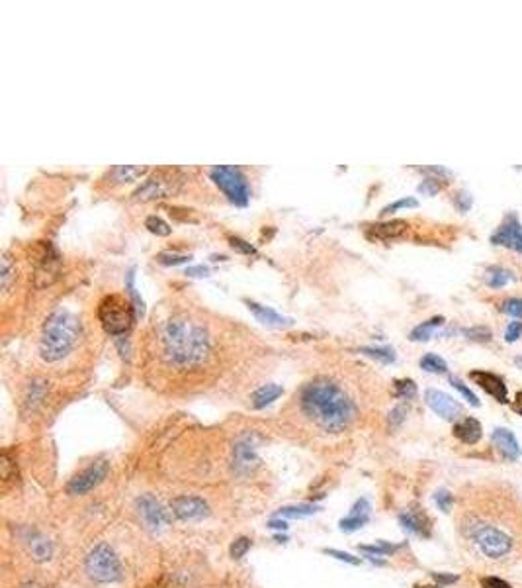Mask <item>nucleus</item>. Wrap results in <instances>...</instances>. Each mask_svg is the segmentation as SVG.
Returning a JSON list of instances; mask_svg holds the SVG:
<instances>
[{
	"label": "nucleus",
	"mask_w": 522,
	"mask_h": 588,
	"mask_svg": "<svg viewBox=\"0 0 522 588\" xmlns=\"http://www.w3.org/2000/svg\"><path fill=\"white\" fill-rule=\"evenodd\" d=\"M158 339L165 359L174 367H196L207 359L211 349L204 326L184 316L168 318L158 329Z\"/></svg>",
	"instance_id": "1"
},
{
	"label": "nucleus",
	"mask_w": 522,
	"mask_h": 588,
	"mask_svg": "<svg viewBox=\"0 0 522 588\" xmlns=\"http://www.w3.org/2000/svg\"><path fill=\"white\" fill-rule=\"evenodd\" d=\"M301 408L327 431H341L355 418L352 400L329 379H315L307 385L301 392Z\"/></svg>",
	"instance_id": "2"
},
{
	"label": "nucleus",
	"mask_w": 522,
	"mask_h": 588,
	"mask_svg": "<svg viewBox=\"0 0 522 588\" xmlns=\"http://www.w3.org/2000/svg\"><path fill=\"white\" fill-rule=\"evenodd\" d=\"M79 341V324L67 310L53 312L41 329L40 355L47 363L65 359Z\"/></svg>",
	"instance_id": "3"
},
{
	"label": "nucleus",
	"mask_w": 522,
	"mask_h": 588,
	"mask_svg": "<svg viewBox=\"0 0 522 588\" xmlns=\"http://www.w3.org/2000/svg\"><path fill=\"white\" fill-rule=\"evenodd\" d=\"M133 304L119 294H108L100 300L98 320L110 336H124L133 324Z\"/></svg>",
	"instance_id": "4"
},
{
	"label": "nucleus",
	"mask_w": 522,
	"mask_h": 588,
	"mask_svg": "<svg viewBox=\"0 0 522 588\" xmlns=\"http://www.w3.org/2000/svg\"><path fill=\"white\" fill-rule=\"evenodd\" d=\"M209 179L214 180L217 189L227 196V200L235 206H246L251 199V189L246 177L241 169L231 167V165H216L209 169Z\"/></svg>",
	"instance_id": "5"
},
{
	"label": "nucleus",
	"mask_w": 522,
	"mask_h": 588,
	"mask_svg": "<svg viewBox=\"0 0 522 588\" xmlns=\"http://www.w3.org/2000/svg\"><path fill=\"white\" fill-rule=\"evenodd\" d=\"M87 573L96 582H116L121 578V565L106 543H98L87 557Z\"/></svg>",
	"instance_id": "6"
},
{
	"label": "nucleus",
	"mask_w": 522,
	"mask_h": 588,
	"mask_svg": "<svg viewBox=\"0 0 522 588\" xmlns=\"http://www.w3.org/2000/svg\"><path fill=\"white\" fill-rule=\"evenodd\" d=\"M473 539L477 541L483 555L491 559H499L502 555H507L512 547L511 538L505 531L491 528V526H477V528L473 529Z\"/></svg>",
	"instance_id": "7"
},
{
	"label": "nucleus",
	"mask_w": 522,
	"mask_h": 588,
	"mask_svg": "<svg viewBox=\"0 0 522 588\" xmlns=\"http://www.w3.org/2000/svg\"><path fill=\"white\" fill-rule=\"evenodd\" d=\"M177 182L178 180L168 177L167 173H157L133 192V200L135 202H153V200L167 199V196L177 192Z\"/></svg>",
	"instance_id": "8"
},
{
	"label": "nucleus",
	"mask_w": 522,
	"mask_h": 588,
	"mask_svg": "<svg viewBox=\"0 0 522 588\" xmlns=\"http://www.w3.org/2000/svg\"><path fill=\"white\" fill-rule=\"evenodd\" d=\"M106 477H108V461L102 459V461L92 463L89 468H84L75 479H70L69 485H67V492L73 494V496H77V494H87L90 490L96 489Z\"/></svg>",
	"instance_id": "9"
},
{
	"label": "nucleus",
	"mask_w": 522,
	"mask_h": 588,
	"mask_svg": "<svg viewBox=\"0 0 522 588\" xmlns=\"http://www.w3.org/2000/svg\"><path fill=\"white\" fill-rule=\"evenodd\" d=\"M491 243L522 253V224L514 214H509L491 236Z\"/></svg>",
	"instance_id": "10"
},
{
	"label": "nucleus",
	"mask_w": 522,
	"mask_h": 588,
	"mask_svg": "<svg viewBox=\"0 0 522 588\" xmlns=\"http://www.w3.org/2000/svg\"><path fill=\"white\" fill-rule=\"evenodd\" d=\"M135 508H137V514L149 529H161L168 524L167 510L163 508L158 504V500L153 499L151 494L139 496L137 502H135Z\"/></svg>",
	"instance_id": "11"
},
{
	"label": "nucleus",
	"mask_w": 522,
	"mask_h": 588,
	"mask_svg": "<svg viewBox=\"0 0 522 588\" xmlns=\"http://www.w3.org/2000/svg\"><path fill=\"white\" fill-rule=\"evenodd\" d=\"M424 400H426V404L431 406V410L436 412V414L444 420H456L462 414L460 402H456L450 394H446L442 390L428 389L426 390V394H424Z\"/></svg>",
	"instance_id": "12"
},
{
	"label": "nucleus",
	"mask_w": 522,
	"mask_h": 588,
	"mask_svg": "<svg viewBox=\"0 0 522 588\" xmlns=\"http://www.w3.org/2000/svg\"><path fill=\"white\" fill-rule=\"evenodd\" d=\"M258 465V457H256V443L251 436H243L235 443L233 449V467L237 473H251L253 468Z\"/></svg>",
	"instance_id": "13"
},
{
	"label": "nucleus",
	"mask_w": 522,
	"mask_h": 588,
	"mask_svg": "<svg viewBox=\"0 0 522 588\" xmlns=\"http://www.w3.org/2000/svg\"><path fill=\"white\" fill-rule=\"evenodd\" d=\"M170 510L178 519H200L207 514V504L197 496H178L170 500Z\"/></svg>",
	"instance_id": "14"
},
{
	"label": "nucleus",
	"mask_w": 522,
	"mask_h": 588,
	"mask_svg": "<svg viewBox=\"0 0 522 588\" xmlns=\"http://www.w3.org/2000/svg\"><path fill=\"white\" fill-rule=\"evenodd\" d=\"M470 379H472L479 389L485 390L489 396H493V399L497 400V402H501V404L507 402V387H505V380H502L499 375L489 373V371H472V373H470Z\"/></svg>",
	"instance_id": "15"
},
{
	"label": "nucleus",
	"mask_w": 522,
	"mask_h": 588,
	"mask_svg": "<svg viewBox=\"0 0 522 588\" xmlns=\"http://www.w3.org/2000/svg\"><path fill=\"white\" fill-rule=\"evenodd\" d=\"M246 306L255 314V318L258 320V322H262V324H267V326H272V328H288V326L294 324V320L292 318H286V316L278 314L276 310L262 306V304H258L255 300H246Z\"/></svg>",
	"instance_id": "16"
},
{
	"label": "nucleus",
	"mask_w": 522,
	"mask_h": 588,
	"mask_svg": "<svg viewBox=\"0 0 522 588\" xmlns=\"http://www.w3.org/2000/svg\"><path fill=\"white\" fill-rule=\"evenodd\" d=\"M405 231H407V222H403V220H389V222L375 224V226L368 229V238L378 241H392L401 238Z\"/></svg>",
	"instance_id": "17"
},
{
	"label": "nucleus",
	"mask_w": 522,
	"mask_h": 588,
	"mask_svg": "<svg viewBox=\"0 0 522 588\" xmlns=\"http://www.w3.org/2000/svg\"><path fill=\"white\" fill-rule=\"evenodd\" d=\"M491 441L493 445L497 447V451H499L505 459L514 461V459H519V455H521V445H519V441L514 438V433L509 431V429H495L491 436Z\"/></svg>",
	"instance_id": "18"
},
{
	"label": "nucleus",
	"mask_w": 522,
	"mask_h": 588,
	"mask_svg": "<svg viewBox=\"0 0 522 588\" xmlns=\"http://www.w3.org/2000/svg\"><path fill=\"white\" fill-rule=\"evenodd\" d=\"M399 522L407 531H411L415 536H423V538L431 536V519L426 518L423 512H415V510L403 512L399 516Z\"/></svg>",
	"instance_id": "19"
},
{
	"label": "nucleus",
	"mask_w": 522,
	"mask_h": 588,
	"mask_svg": "<svg viewBox=\"0 0 522 588\" xmlns=\"http://www.w3.org/2000/svg\"><path fill=\"white\" fill-rule=\"evenodd\" d=\"M57 277H59V255L50 245V253L41 259L40 269H38V287H47Z\"/></svg>",
	"instance_id": "20"
},
{
	"label": "nucleus",
	"mask_w": 522,
	"mask_h": 588,
	"mask_svg": "<svg viewBox=\"0 0 522 588\" xmlns=\"http://www.w3.org/2000/svg\"><path fill=\"white\" fill-rule=\"evenodd\" d=\"M368 519H370V504H368V500L366 499H360L355 506H352L350 514H348L345 519H341V529H345V531H355V529L362 528Z\"/></svg>",
	"instance_id": "21"
},
{
	"label": "nucleus",
	"mask_w": 522,
	"mask_h": 588,
	"mask_svg": "<svg viewBox=\"0 0 522 588\" xmlns=\"http://www.w3.org/2000/svg\"><path fill=\"white\" fill-rule=\"evenodd\" d=\"M454 436L460 439L462 443L473 445V443H477L483 436L482 424H479L475 418L460 420V422L454 426Z\"/></svg>",
	"instance_id": "22"
},
{
	"label": "nucleus",
	"mask_w": 522,
	"mask_h": 588,
	"mask_svg": "<svg viewBox=\"0 0 522 588\" xmlns=\"http://www.w3.org/2000/svg\"><path fill=\"white\" fill-rule=\"evenodd\" d=\"M282 394H284V389H282V387H278V385H264V387L255 390V394H253V406H255V408H264L268 404H272L274 400L280 399Z\"/></svg>",
	"instance_id": "23"
},
{
	"label": "nucleus",
	"mask_w": 522,
	"mask_h": 588,
	"mask_svg": "<svg viewBox=\"0 0 522 588\" xmlns=\"http://www.w3.org/2000/svg\"><path fill=\"white\" fill-rule=\"evenodd\" d=\"M147 167H133V165H119V167H114L112 169V179L116 182H133V180H139L145 173H147Z\"/></svg>",
	"instance_id": "24"
},
{
	"label": "nucleus",
	"mask_w": 522,
	"mask_h": 588,
	"mask_svg": "<svg viewBox=\"0 0 522 588\" xmlns=\"http://www.w3.org/2000/svg\"><path fill=\"white\" fill-rule=\"evenodd\" d=\"M442 324H444V318H440V316H438V318L426 320V322L419 324V326H417V328L409 334V339H411V341H426V339L433 338L434 329L440 328Z\"/></svg>",
	"instance_id": "25"
},
{
	"label": "nucleus",
	"mask_w": 522,
	"mask_h": 588,
	"mask_svg": "<svg viewBox=\"0 0 522 588\" xmlns=\"http://www.w3.org/2000/svg\"><path fill=\"white\" fill-rule=\"evenodd\" d=\"M30 551H31V557L36 559V561H40V563H43V561H50L51 559L50 539L43 538V536H33V538L30 539Z\"/></svg>",
	"instance_id": "26"
},
{
	"label": "nucleus",
	"mask_w": 522,
	"mask_h": 588,
	"mask_svg": "<svg viewBox=\"0 0 522 588\" xmlns=\"http://www.w3.org/2000/svg\"><path fill=\"white\" fill-rule=\"evenodd\" d=\"M512 280V273L511 271L502 269V267H489L487 273H485V282L491 287V289H501L505 287L507 282Z\"/></svg>",
	"instance_id": "27"
},
{
	"label": "nucleus",
	"mask_w": 522,
	"mask_h": 588,
	"mask_svg": "<svg viewBox=\"0 0 522 588\" xmlns=\"http://www.w3.org/2000/svg\"><path fill=\"white\" fill-rule=\"evenodd\" d=\"M45 394H47L45 382L43 380H33L30 385V389H28V394H26V406L33 412L43 402Z\"/></svg>",
	"instance_id": "28"
},
{
	"label": "nucleus",
	"mask_w": 522,
	"mask_h": 588,
	"mask_svg": "<svg viewBox=\"0 0 522 588\" xmlns=\"http://www.w3.org/2000/svg\"><path fill=\"white\" fill-rule=\"evenodd\" d=\"M421 369H424L426 373H434V375H442L448 371V365L446 361L436 355V353H426L423 359H421Z\"/></svg>",
	"instance_id": "29"
},
{
	"label": "nucleus",
	"mask_w": 522,
	"mask_h": 588,
	"mask_svg": "<svg viewBox=\"0 0 522 588\" xmlns=\"http://www.w3.org/2000/svg\"><path fill=\"white\" fill-rule=\"evenodd\" d=\"M16 279V265L12 263L8 255L2 257V267H0V282H2V290L8 292L12 287V280Z\"/></svg>",
	"instance_id": "30"
},
{
	"label": "nucleus",
	"mask_w": 522,
	"mask_h": 588,
	"mask_svg": "<svg viewBox=\"0 0 522 588\" xmlns=\"http://www.w3.org/2000/svg\"><path fill=\"white\" fill-rule=\"evenodd\" d=\"M317 506H309V504H301V506H286V508L278 510V516L282 518H306V516H311L315 514Z\"/></svg>",
	"instance_id": "31"
},
{
	"label": "nucleus",
	"mask_w": 522,
	"mask_h": 588,
	"mask_svg": "<svg viewBox=\"0 0 522 588\" xmlns=\"http://www.w3.org/2000/svg\"><path fill=\"white\" fill-rule=\"evenodd\" d=\"M145 228H147L151 234L158 236V238H167V236H170V231H172V228L168 226L167 222L163 218H158V216H149V218L145 220Z\"/></svg>",
	"instance_id": "32"
},
{
	"label": "nucleus",
	"mask_w": 522,
	"mask_h": 588,
	"mask_svg": "<svg viewBox=\"0 0 522 588\" xmlns=\"http://www.w3.org/2000/svg\"><path fill=\"white\" fill-rule=\"evenodd\" d=\"M395 396L405 400L415 399L417 396V385L411 379L395 380Z\"/></svg>",
	"instance_id": "33"
},
{
	"label": "nucleus",
	"mask_w": 522,
	"mask_h": 588,
	"mask_svg": "<svg viewBox=\"0 0 522 588\" xmlns=\"http://www.w3.org/2000/svg\"><path fill=\"white\" fill-rule=\"evenodd\" d=\"M360 351L364 355H368V357H372V359L382 361V363H394L395 361L394 349L389 347H362Z\"/></svg>",
	"instance_id": "34"
},
{
	"label": "nucleus",
	"mask_w": 522,
	"mask_h": 588,
	"mask_svg": "<svg viewBox=\"0 0 522 588\" xmlns=\"http://www.w3.org/2000/svg\"><path fill=\"white\" fill-rule=\"evenodd\" d=\"M190 259H192L190 255H180V253H172V251H163L157 255V261L161 265H182Z\"/></svg>",
	"instance_id": "35"
},
{
	"label": "nucleus",
	"mask_w": 522,
	"mask_h": 588,
	"mask_svg": "<svg viewBox=\"0 0 522 588\" xmlns=\"http://www.w3.org/2000/svg\"><path fill=\"white\" fill-rule=\"evenodd\" d=\"M442 187V177H426V179L419 185V190H421L423 194H431V196H433V194H436Z\"/></svg>",
	"instance_id": "36"
},
{
	"label": "nucleus",
	"mask_w": 522,
	"mask_h": 588,
	"mask_svg": "<svg viewBox=\"0 0 522 588\" xmlns=\"http://www.w3.org/2000/svg\"><path fill=\"white\" fill-rule=\"evenodd\" d=\"M128 292H129V296L133 299V302H135V310H137V314L139 316H143V314H145V308H143V300L139 299L137 290H135V275H133V271H129V275H128Z\"/></svg>",
	"instance_id": "37"
},
{
	"label": "nucleus",
	"mask_w": 522,
	"mask_h": 588,
	"mask_svg": "<svg viewBox=\"0 0 522 588\" xmlns=\"http://www.w3.org/2000/svg\"><path fill=\"white\" fill-rule=\"evenodd\" d=\"M450 382H452L454 389L458 390V392H460V394H462L463 399L468 400L470 404H473V406H479V400H477V396H475L472 390H470L468 387H465V385H463L462 380L456 379V377H450Z\"/></svg>",
	"instance_id": "38"
},
{
	"label": "nucleus",
	"mask_w": 522,
	"mask_h": 588,
	"mask_svg": "<svg viewBox=\"0 0 522 588\" xmlns=\"http://www.w3.org/2000/svg\"><path fill=\"white\" fill-rule=\"evenodd\" d=\"M395 549H397L395 545H389V543H384V541H380L375 545H360V551L372 553V555H392Z\"/></svg>",
	"instance_id": "39"
},
{
	"label": "nucleus",
	"mask_w": 522,
	"mask_h": 588,
	"mask_svg": "<svg viewBox=\"0 0 522 588\" xmlns=\"http://www.w3.org/2000/svg\"><path fill=\"white\" fill-rule=\"evenodd\" d=\"M251 549V539L248 538H239L233 541V545H231V557L233 559H243L246 555V551Z\"/></svg>",
	"instance_id": "40"
},
{
	"label": "nucleus",
	"mask_w": 522,
	"mask_h": 588,
	"mask_svg": "<svg viewBox=\"0 0 522 588\" xmlns=\"http://www.w3.org/2000/svg\"><path fill=\"white\" fill-rule=\"evenodd\" d=\"M468 339H473V341H489L491 339V329L485 328V326H475V328H470L463 331Z\"/></svg>",
	"instance_id": "41"
},
{
	"label": "nucleus",
	"mask_w": 522,
	"mask_h": 588,
	"mask_svg": "<svg viewBox=\"0 0 522 588\" xmlns=\"http://www.w3.org/2000/svg\"><path fill=\"white\" fill-rule=\"evenodd\" d=\"M502 312L514 316V318H522V299H507L502 302Z\"/></svg>",
	"instance_id": "42"
},
{
	"label": "nucleus",
	"mask_w": 522,
	"mask_h": 588,
	"mask_svg": "<svg viewBox=\"0 0 522 588\" xmlns=\"http://www.w3.org/2000/svg\"><path fill=\"white\" fill-rule=\"evenodd\" d=\"M434 502H436V506L442 510V512H450V508H452L454 504V496L448 490H438V492L434 494Z\"/></svg>",
	"instance_id": "43"
},
{
	"label": "nucleus",
	"mask_w": 522,
	"mask_h": 588,
	"mask_svg": "<svg viewBox=\"0 0 522 588\" xmlns=\"http://www.w3.org/2000/svg\"><path fill=\"white\" fill-rule=\"evenodd\" d=\"M415 206H419V202L415 199H401L397 200V202H394V204H389V206H385L384 210H382V216H387V214H394L395 210H401V208H415Z\"/></svg>",
	"instance_id": "44"
},
{
	"label": "nucleus",
	"mask_w": 522,
	"mask_h": 588,
	"mask_svg": "<svg viewBox=\"0 0 522 588\" xmlns=\"http://www.w3.org/2000/svg\"><path fill=\"white\" fill-rule=\"evenodd\" d=\"M327 555L331 557L338 559V561H345V563H350V565H360V559L352 557L350 553H345V551H338V549H325Z\"/></svg>",
	"instance_id": "45"
},
{
	"label": "nucleus",
	"mask_w": 522,
	"mask_h": 588,
	"mask_svg": "<svg viewBox=\"0 0 522 588\" xmlns=\"http://www.w3.org/2000/svg\"><path fill=\"white\" fill-rule=\"evenodd\" d=\"M521 336H522V322H511V324H509V328H507V331H505V339H507L509 343H514V341L521 338Z\"/></svg>",
	"instance_id": "46"
},
{
	"label": "nucleus",
	"mask_w": 522,
	"mask_h": 588,
	"mask_svg": "<svg viewBox=\"0 0 522 588\" xmlns=\"http://www.w3.org/2000/svg\"><path fill=\"white\" fill-rule=\"evenodd\" d=\"M231 245H233V250L241 251V253H245V255H256V250L251 245V243H246V241L239 240V238H231Z\"/></svg>",
	"instance_id": "47"
},
{
	"label": "nucleus",
	"mask_w": 522,
	"mask_h": 588,
	"mask_svg": "<svg viewBox=\"0 0 522 588\" xmlns=\"http://www.w3.org/2000/svg\"><path fill=\"white\" fill-rule=\"evenodd\" d=\"M483 588H512L509 582H505L502 578H497V577H485L482 580Z\"/></svg>",
	"instance_id": "48"
},
{
	"label": "nucleus",
	"mask_w": 522,
	"mask_h": 588,
	"mask_svg": "<svg viewBox=\"0 0 522 588\" xmlns=\"http://www.w3.org/2000/svg\"><path fill=\"white\" fill-rule=\"evenodd\" d=\"M405 414H407V408L405 406H397L395 410H392V414H389V424H392V428H397L401 422L405 420Z\"/></svg>",
	"instance_id": "49"
},
{
	"label": "nucleus",
	"mask_w": 522,
	"mask_h": 588,
	"mask_svg": "<svg viewBox=\"0 0 522 588\" xmlns=\"http://www.w3.org/2000/svg\"><path fill=\"white\" fill-rule=\"evenodd\" d=\"M456 206L462 210V212H468L470 206H472V196H470L468 192H460V194H456Z\"/></svg>",
	"instance_id": "50"
},
{
	"label": "nucleus",
	"mask_w": 522,
	"mask_h": 588,
	"mask_svg": "<svg viewBox=\"0 0 522 588\" xmlns=\"http://www.w3.org/2000/svg\"><path fill=\"white\" fill-rule=\"evenodd\" d=\"M434 580H438L440 585H452V582H456L458 580V577L456 575H440V573H433Z\"/></svg>",
	"instance_id": "51"
},
{
	"label": "nucleus",
	"mask_w": 522,
	"mask_h": 588,
	"mask_svg": "<svg viewBox=\"0 0 522 588\" xmlns=\"http://www.w3.org/2000/svg\"><path fill=\"white\" fill-rule=\"evenodd\" d=\"M186 275H190V277H207V275H209V269L204 267V265H200V267H190V269H186Z\"/></svg>",
	"instance_id": "52"
},
{
	"label": "nucleus",
	"mask_w": 522,
	"mask_h": 588,
	"mask_svg": "<svg viewBox=\"0 0 522 588\" xmlns=\"http://www.w3.org/2000/svg\"><path fill=\"white\" fill-rule=\"evenodd\" d=\"M268 528L272 529H288V524L284 522V519H270L268 522Z\"/></svg>",
	"instance_id": "53"
},
{
	"label": "nucleus",
	"mask_w": 522,
	"mask_h": 588,
	"mask_svg": "<svg viewBox=\"0 0 522 588\" xmlns=\"http://www.w3.org/2000/svg\"><path fill=\"white\" fill-rule=\"evenodd\" d=\"M512 410L514 412H519L522 416V392H519L516 396H514V402H512Z\"/></svg>",
	"instance_id": "54"
},
{
	"label": "nucleus",
	"mask_w": 522,
	"mask_h": 588,
	"mask_svg": "<svg viewBox=\"0 0 522 588\" xmlns=\"http://www.w3.org/2000/svg\"><path fill=\"white\" fill-rule=\"evenodd\" d=\"M24 588H43L41 585H38V582H26L24 585Z\"/></svg>",
	"instance_id": "55"
},
{
	"label": "nucleus",
	"mask_w": 522,
	"mask_h": 588,
	"mask_svg": "<svg viewBox=\"0 0 522 588\" xmlns=\"http://www.w3.org/2000/svg\"><path fill=\"white\" fill-rule=\"evenodd\" d=\"M514 365H516L519 369H522V357H516V359H514Z\"/></svg>",
	"instance_id": "56"
},
{
	"label": "nucleus",
	"mask_w": 522,
	"mask_h": 588,
	"mask_svg": "<svg viewBox=\"0 0 522 588\" xmlns=\"http://www.w3.org/2000/svg\"><path fill=\"white\" fill-rule=\"evenodd\" d=\"M415 588H442V587H415Z\"/></svg>",
	"instance_id": "57"
}]
</instances>
